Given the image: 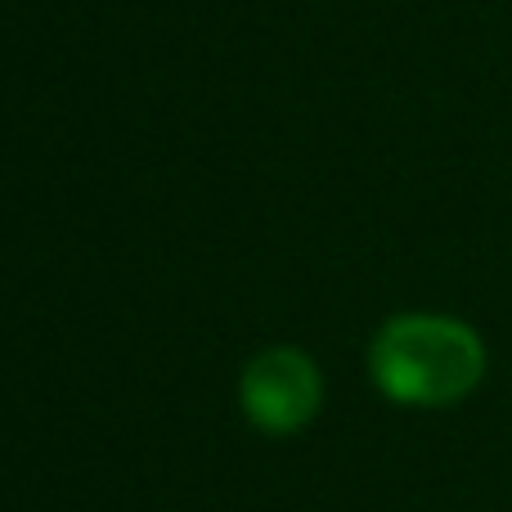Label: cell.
<instances>
[{"label":"cell","instance_id":"cell-1","mask_svg":"<svg viewBox=\"0 0 512 512\" xmlns=\"http://www.w3.org/2000/svg\"><path fill=\"white\" fill-rule=\"evenodd\" d=\"M373 387L405 409H450L486 378L477 328L450 315H396L369 346Z\"/></svg>","mask_w":512,"mask_h":512},{"label":"cell","instance_id":"cell-2","mask_svg":"<svg viewBox=\"0 0 512 512\" xmlns=\"http://www.w3.org/2000/svg\"><path fill=\"white\" fill-rule=\"evenodd\" d=\"M239 400H243V414L261 432L292 436L324 405V378H319L315 360L306 351H297V346H270V351H261L243 369Z\"/></svg>","mask_w":512,"mask_h":512}]
</instances>
